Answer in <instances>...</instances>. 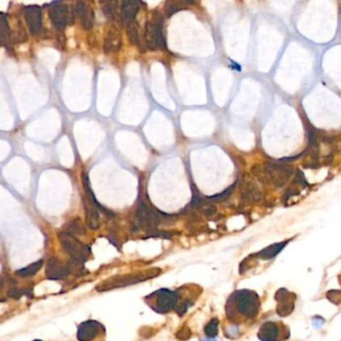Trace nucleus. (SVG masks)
Returning a JSON list of instances; mask_svg holds the SVG:
<instances>
[{"label": "nucleus", "mask_w": 341, "mask_h": 341, "mask_svg": "<svg viewBox=\"0 0 341 341\" xmlns=\"http://www.w3.org/2000/svg\"><path fill=\"white\" fill-rule=\"evenodd\" d=\"M260 308L261 302L258 294L248 289L232 292L225 305L226 316L233 324H242L255 319Z\"/></svg>", "instance_id": "nucleus-1"}, {"label": "nucleus", "mask_w": 341, "mask_h": 341, "mask_svg": "<svg viewBox=\"0 0 341 341\" xmlns=\"http://www.w3.org/2000/svg\"><path fill=\"white\" fill-rule=\"evenodd\" d=\"M257 336L261 341H284L289 338L290 330L282 322L266 321L260 326Z\"/></svg>", "instance_id": "nucleus-7"}, {"label": "nucleus", "mask_w": 341, "mask_h": 341, "mask_svg": "<svg viewBox=\"0 0 341 341\" xmlns=\"http://www.w3.org/2000/svg\"><path fill=\"white\" fill-rule=\"evenodd\" d=\"M219 321L217 318H213L204 326V332L208 337H215L218 333Z\"/></svg>", "instance_id": "nucleus-21"}, {"label": "nucleus", "mask_w": 341, "mask_h": 341, "mask_svg": "<svg viewBox=\"0 0 341 341\" xmlns=\"http://www.w3.org/2000/svg\"><path fill=\"white\" fill-rule=\"evenodd\" d=\"M24 17L29 28V31L36 35L41 30L42 26V17L41 9L37 5H29L24 8Z\"/></svg>", "instance_id": "nucleus-10"}, {"label": "nucleus", "mask_w": 341, "mask_h": 341, "mask_svg": "<svg viewBox=\"0 0 341 341\" xmlns=\"http://www.w3.org/2000/svg\"><path fill=\"white\" fill-rule=\"evenodd\" d=\"M58 238L62 247L73 259L82 262L88 258L90 249L72 233L68 231H61L58 234Z\"/></svg>", "instance_id": "nucleus-4"}, {"label": "nucleus", "mask_w": 341, "mask_h": 341, "mask_svg": "<svg viewBox=\"0 0 341 341\" xmlns=\"http://www.w3.org/2000/svg\"><path fill=\"white\" fill-rule=\"evenodd\" d=\"M292 173L293 168L279 160L269 161L264 165V177L268 178V180L277 187H282Z\"/></svg>", "instance_id": "nucleus-6"}, {"label": "nucleus", "mask_w": 341, "mask_h": 341, "mask_svg": "<svg viewBox=\"0 0 341 341\" xmlns=\"http://www.w3.org/2000/svg\"><path fill=\"white\" fill-rule=\"evenodd\" d=\"M127 35L130 42L134 45L139 44L140 35H139V26L135 20L127 23Z\"/></svg>", "instance_id": "nucleus-19"}, {"label": "nucleus", "mask_w": 341, "mask_h": 341, "mask_svg": "<svg viewBox=\"0 0 341 341\" xmlns=\"http://www.w3.org/2000/svg\"><path fill=\"white\" fill-rule=\"evenodd\" d=\"M70 272V267L58 259L52 258L48 261L46 267V276L50 279H62Z\"/></svg>", "instance_id": "nucleus-12"}, {"label": "nucleus", "mask_w": 341, "mask_h": 341, "mask_svg": "<svg viewBox=\"0 0 341 341\" xmlns=\"http://www.w3.org/2000/svg\"><path fill=\"white\" fill-rule=\"evenodd\" d=\"M243 194H244V197L246 199L251 200V201H256L261 197L260 191L255 186H248Z\"/></svg>", "instance_id": "nucleus-22"}, {"label": "nucleus", "mask_w": 341, "mask_h": 341, "mask_svg": "<svg viewBox=\"0 0 341 341\" xmlns=\"http://www.w3.org/2000/svg\"><path fill=\"white\" fill-rule=\"evenodd\" d=\"M49 17L58 29L64 28L70 22V12L68 7L61 2H52L49 9Z\"/></svg>", "instance_id": "nucleus-9"}, {"label": "nucleus", "mask_w": 341, "mask_h": 341, "mask_svg": "<svg viewBox=\"0 0 341 341\" xmlns=\"http://www.w3.org/2000/svg\"><path fill=\"white\" fill-rule=\"evenodd\" d=\"M286 245L285 242L283 243H276V244H273L271 245L270 247H267V248H265L264 250L260 251V256H262L263 258L265 259H269V258H272L273 256H275L276 254L279 253L280 250H282V248Z\"/></svg>", "instance_id": "nucleus-20"}, {"label": "nucleus", "mask_w": 341, "mask_h": 341, "mask_svg": "<svg viewBox=\"0 0 341 341\" xmlns=\"http://www.w3.org/2000/svg\"><path fill=\"white\" fill-rule=\"evenodd\" d=\"M104 334V326L95 320H89L81 323L77 330V338L79 341H93Z\"/></svg>", "instance_id": "nucleus-8"}, {"label": "nucleus", "mask_w": 341, "mask_h": 341, "mask_svg": "<svg viewBox=\"0 0 341 341\" xmlns=\"http://www.w3.org/2000/svg\"><path fill=\"white\" fill-rule=\"evenodd\" d=\"M292 184H294V185L299 184V185H301V186H303V187H307V186H308V183H307V181L305 180L304 175H303V173H302L300 170H298V171L296 172Z\"/></svg>", "instance_id": "nucleus-25"}, {"label": "nucleus", "mask_w": 341, "mask_h": 341, "mask_svg": "<svg viewBox=\"0 0 341 341\" xmlns=\"http://www.w3.org/2000/svg\"><path fill=\"white\" fill-rule=\"evenodd\" d=\"M235 185H236V183L232 184L230 187H228L227 189H225V190H224L223 192H221L220 194H216V195H213V196H209L208 198H209V199H213V200H218V201L223 200V199L227 198V197H228V196L231 194V192L234 190Z\"/></svg>", "instance_id": "nucleus-24"}, {"label": "nucleus", "mask_w": 341, "mask_h": 341, "mask_svg": "<svg viewBox=\"0 0 341 341\" xmlns=\"http://www.w3.org/2000/svg\"><path fill=\"white\" fill-rule=\"evenodd\" d=\"M308 145L311 149L316 146V131L313 127L308 129Z\"/></svg>", "instance_id": "nucleus-27"}, {"label": "nucleus", "mask_w": 341, "mask_h": 341, "mask_svg": "<svg viewBox=\"0 0 341 341\" xmlns=\"http://www.w3.org/2000/svg\"><path fill=\"white\" fill-rule=\"evenodd\" d=\"M137 217L142 224H146V225L153 224L159 218L158 215L155 213V211L148 208V206L143 201L139 202L138 209H137Z\"/></svg>", "instance_id": "nucleus-16"}, {"label": "nucleus", "mask_w": 341, "mask_h": 341, "mask_svg": "<svg viewBox=\"0 0 341 341\" xmlns=\"http://www.w3.org/2000/svg\"><path fill=\"white\" fill-rule=\"evenodd\" d=\"M121 47V38L116 29H111L108 31L104 41V50L107 53L115 52Z\"/></svg>", "instance_id": "nucleus-15"}, {"label": "nucleus", "mask_w": 341, "mask_h": 341, "mask_svg": "<svg viewBox=\"0 0 341 341\" xmlns=\"http://www.w3.org/2000/svg\"><path fill=\"white\" fill-rule=\"evenodd\" d=\"M10 29L7 21V16L0 12V45H4L9 40Z\"/></svg>", "instance_id": "nucleus-17"}, {"label": "nucleus", "mask_w": 341, "mask_h": 341, "mask_svg": "<svg viewBox=\"0 0 341 341\" xmlns=\"http://www.w3.org/2000/svg\"><path fill=\"white\" fill-rule=\"evenodd\" d=\"M75 10H76V14L80 18L83 28L85 29L91 28L93 25V20H94V14H93L92 9L88 7L85 2L79 1L77 2Z\"/></svg>", "instance_id": "nucleus-13"}, {"label": "nucleus", "mask_w": 341, "mask_h": 341, "mask_svg": "<svg viewBox=\"0 0 341 341\" xmlns=\"http://www.w3.org/2000/svg\"><path fill=\"white\" fill-rule=\"evenodd\" d=\"M42 264H43V260H38V261L33 263V264H30L29 266H27V267H24L22 269L17 270L15 272V274L18 275L19 277H30V276H33V275H35L37 272L39 271V269L42 266Z\"/></svg>", "instance_id": "nucleus-18"}, {"label": "nucleus", "mask_w": 341, "mask_h": 341, "mask_svg": "<svg viewBox=\"0 0 341 341\" xmlns=\"http://www.w3.org/2000/svg\"><path fill=\"white\" fill-rule=\"evenodd\" d=\"M180 298V292L161 288L147 295L144 299L150 308L157 313L165 314L175 310L179 315H182L189 306Z\"/></svg>", "instance_id": "nucleus-2"}, {"label": "nucleus", "mask_w": 341, "mask_h": 341, "mask_svg": "<svg viewBox=\"0 0 341 341\" xmlns=\"http://www.w3.org/2000/svg\"><path fill=\"white\" fill-rule=\"evenodd\" d=\"M103 12L108 18H115L116 15V3L115 2H104L103 3Z\"/></svg>", "instance_id": "nucleus-23"}, {"label": "nucleus", "mask_w": 341, "mask_h": 341, "mask_svg": "<svg viewBox=\"0 0 341 341\" xmlns=\"http://www.w3.org/2000/svg\"><path fill=\"white\" fill-rule=\"evenodd\" d=\"M277 301V313L280 316H287L294 309L295 294L290 293L286 289H279L275 295Z\"/></svg>", "instance_id": "nucleus-11"}, {"label": "nucleus", "mask_w": 341, "mask_h": 341, "mask_svg": "<svg viewBox=\"0 0 341 341\" xmlns=\"http://www.w3.org/2000/svg\"><path fill=\"white\" fill-rule=\"evenodd\" d=\"M84 181V187L87 193V197L84 199V207H85V214H86V223L90 229H97L100 224V209H102L107 214H110L109 211L104 209L95 199L94 194L92 193L90 185H89V179L87 175H84L83 177Z\"/></svg>", "instance_id": "nucleus-3"}, {"label": "nucleus", "mask_w": 341, "mask_h": 341, "mask_svg": "<svg viewBox=\"0 0 341 341\" xmlns=\"http://www.w3.org/2000/svg\"><path fill=\"white\" fill-rule=\"evenodd\" d=\"M34 341H41V340H38V339H37V340H34Z\"/></svg>", "instance_id": "nucleus-29"}, {"label": "nucleus", "mask_w": 341, "mask_h": 341, "mask_svg": "<svg viewBox=\"0 0 341 341\" xmlns=\"http://www.w3.org/2000/svg\"><path fill=\"white\" fill-rule=\"evenodd\" d=\"M140 9V2L135 0H126L121 3V18L125 23L134 20Z\"/></svg>", "instance_id": "nucleus-14"}, {"label": "nucleus", "mask_w": 341, "mask_h": 341, "mask_svg": "<svg viewBox=\"0 0 341 341\" xmlns=\"http://www.w3.org/2000/svg\"><path fill=\"white\" fill-rule=\"evenodd\" d=\"M201 341H217V340L212 339V338H206V339H203V340H201Z\"/></svg>", "instance_id": "nucleus-28"}, {"label": "nucleus", "mask_w": 341, "mask_h": 341, "mask_svg": "<svg viewBox=\"0 0 341 341\" xmlns=\"http://www.w3.org/2000/svg\"><path fill=\"white\" fill-rule=\"evenodd\" d=\"M162 24V19L159 17L147 22L145 27V43L148 49L155 50L158 48H166Z\"/></svg>", "instance_id": "nucleus-5"}, {"label": "nucleus", "mask_w": 341, "mask_h": 341, "mask_svg": "<svg viewBox=\"0 0 341 341\" xmlns=\"http://www.w3.org/2000/svg\"><path fill=\"white\" fill-rule=\"evenodd\" d=\"M179 9H181V5H180V3H177V2H169L165 6V11H166L168 16L175 13Z\"/></svg>", "instance_id": "nucleus-26"}]
</instances>
